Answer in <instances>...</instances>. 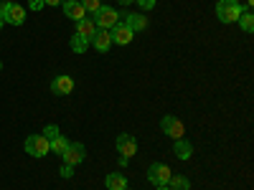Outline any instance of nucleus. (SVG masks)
Here are the masks:
<instances>
[{"mask_svg":"<svg viewBox=\"0 0 254 190\" xmlns=\"http://www.w3.org/2000/svg\"><path fill=\"white\" fill-rule=\"evenodd\" d=\"M168 188H171V190H190V183H188L186 175H171Z\"/></svg>","mask_w":254,"mask_h":190,"instance_id":"obj_18","label":"nucleus"},{"mask_svg":"<svg viewBox=\"0 0 254 190\" xmlns=\"http://www.w3.org/2000/svg\"><path fill=\"white\" fill-rule=\"evenodd\" d=\"M3 26H5V23H3V13H0V28H3Z\"/></svg>","mask_w":254,"mask_h":190,"instance_id":"obj_28","label":"nucleus"},{"mask_svg":"<svg viewBox=\"0 0 254 190\" xmlns=\"http://www.w3.org/2000/svg\"><path fill=\"white\" fill-rule=\"evenodd\" d=\"M64 13H66V18L76 20V23H79L81 18H87V10L81 8L79 0H64Z\"/></svg>","mask_w":254,"mask_h":190,"instance_id":"obj_11","label":"nucleus"},{"mask_svg":"<svg viewBox=\"0 0 254 190\" xmlns=\"http://www.w3.org/2000/svg\"><path fill=\"white\" fill-rule=\"evenodd\" d=\"M242 3L239 0H219L216 3V15L221 23H237L239 15H242Z\"/></svg>","mask_w":254,"mask_h":190,"instance_id":"obj_1","label":"nucleus"},{"mask_svg":"<svg viewBox=\"0 0 254 190\" xmlns=\"http://www.w3.org/2000/svg\"><path fill=\"white\" fill-rule=\"evenodd\" d=\"M171 175H173V170H171V167H168L165 162H153L150 167H147V180H150L155 188H160V185H168Z\"/></svg>","mask_w":254,"mask_h":190,"instance_id":"obj_4","label":"nucleus"},{"mask_svg":"<svg viewBox=\"0 0 254 190\" xmlns=\"http://www.w3.org/2000/svg\"><path fill=\"white\" fill-rule=\"evenodd\" d=\"M71 175H74V167L64 165V167H61V178H71Z\"/></svg>","mask_w":254,"mask_h":190,"instance_id":"obj_24","label":"nucleus"},{"mask_svg":"<svg viewBox=\"0 0 254 190\" xmlns=\"http://www.w3.org/2000/svg\"><path fill=\"white\" fill-rule=\"evenodd\" d=\"M110 36H112V44H117V46H127L132 41V31H130V26L125 23V20H117V23L110 28Z\"/></svg>","mask_w":254,"mask_h":190,"instance_id":"obj_7","label":"nucleus"},{"mask_svg":"<svg viewBox=\"0 0 254 190\" xmlns=\"http://www.w3.org/2000/svg\"><path fill=\"white\" fill-rule=\"evenodd\" d=\"M160 130L168 135V137H173V140H181L183 135H186V127H183V122L178 119V117H163L160 119Z\"/></svg>","mask_w":254,"mask_h":190,"instance_id":"obj_6","label":"nucleus"},{"mask_svg":"<svg viewBox=\"0 0 254 190\" xmlns=\"http://www.w3.org/2000/svg\"><path fill=\"white\" fill-rule=\"evenodd\" d=\"M26 152L33 155V157H46L51 152V147H49V140L44 135H31L26 137Z\"/></svg>","mask_w":254,"mask_h":190,"instance_id":"obj_5","label":"nucleus"},{"mask_svg":"<svg viewBox=\"0 0 254 190\" xmlns=\"http://www.w3.org/2000/svg\"><path fill=\"white\" fill-rule=\"evenodd\" d=\"M89 46H94L99 53H107L110 48H112V36H110V31H104V28H97V33H94V38L89 41Z\"/></svg>","mask_w":254,"mask_h":190,"instance_id":"obj_9","label":"nucleus"},{"mask_svg":"<svg viewBox=\"0 0 254 190\" xmlns=\"http://www.w3.org/2000/svg\"><path fill=\"white\" fill-rule=\"evenodd\" d=\"M237 23L242 26L244 33H252V31H254V15H252V10H242V15H239Z\"/></svg>","mask_w":254,"mask_h":190,"instance_id":"obj_19","label":"nucleus"},{"mask_svg":"<svg viewBox=\"0 0 254 190\" xmlns=\"http://www.w3.org/2000/svg\"><path fill=\"white\" fill-rule=\"evenodd\" d=\"M122 20L127 26H130V31L132 33H137V31H145L147 28V18L145 15H137V13H122Z\"/></svg>","mask_w":254,"mask_h":190,"instance_id":"obj_13","label":"nucleus"},{"mask_svg":"<svg viewBox=\"0 0 254 190\" xmlns=\"http://www.w3.org/2000/svg\"><path fill=\"white\" fill-rule=\"evenodd\" d=\"M173 152H176L178 160H190V155H193V144H190L186 137H181V140L173 142Z\"/></svg>","mask_w":254,"mask_h":190,"instance_id":"obj_15","label":"nucleus"},{"mask_svg":"<svg viewBox=\"0 0 254 190\" xmlns=\"http://www.w3.org/2000/svg\"><path fill=\"white\" fill-rule=\"evenodd\" d=\"M44 5H46L44 0H28V8H31V10H41Z\"/></svg>","mask_w":254,"mask_h":190,"instance_id":"obj_23","label":"nucleus"},{"mask_svg":"<svg viewBox=\"0 0 254 190\" xmlns=\"http://www.w3.org/2000/svg\"><path fill=\"white\" fill-rule=\"evenodd\" d=\"M0 69H3V63H0Z\"/></svg>","mask_w":254,"mask_h":190,"instance_id":"obj_29","label":"nucleus"},{"mask_svg":"<svg viewBox=\"0 0 254 190\" xmlns=\"http://www.w3.org/2000/svg\"><path fill=\"white\" fill-rule=\"evenodd\" d=\"M71 142L66 140V137H61V135H56V137H51L49 140V147H51V152H56L59 157L64 155V152H66V147H69Z\"/></svg>","mask_w":254,"mask_h":190,"instance_id":"obj_17","label":"nucleus"},{"mask_svg":"<svg viewBox=\"0 0 254 190\" xmlns=\"http://www.w3.org/2000/svg\"><path fill=\"white\" fill-rule=\"evenodd\" d=\"M155 190H171V188H168V185H160V188H155Z\"/></svg>","mask_w":254,"mask_h":190,"instance_id":"obj_27","label":"nucleus"},{"mask_svg":"<svg viewBox=\"0 0 254 190\" xmlns=\"http://www.w3.org/2000/svg\"><path fill=\"white\" fill-rule=\"evenodd\" d=\"M87 48H89V41H87V38H81L79 33H74V36H71V51H76V53H84Z\"/></svg>","mask_w":254,"mask_h":190,"instance_id":"obj_20","label":"nucleus"},{"mask_svg":"<svg viewBox=\"0 0 254 190\" xmlns=\"http://www.w3.org/2000/svg\"><path fill=\"white\" fill-rule=\"evenodd\" d=\"M46 5H51V8H56V5H64V0H44Z\"/></svg>","mask_w":254,"mask_h":190,"instance_id":"obj_25","label":"nucleus"},{"mask_svg":"<svg viewBox=\"0 0 254 190\" xmlns=\"http://www.w3.org/2000/svg\"><path fill=\"white\" fill-rule=\"evenodd\" d=\"M135 3H137L142 10H153V8H155V0H135Z\"/></svg>","mask_w":254,"mask_h":190,"instance_id":"obj_22","label":"nucleus"},{"mask_svg":"<svg viewBox=\"0 0 254 190\" xmlns=\"http://www.w3.org/2000/svg\"><path fill=\"white\" fill-rule=\"evenodd\" d=\"M117 150H120V155H122L125 160H130L132 155H137V142H135V137L120 135V137H117Z\"/></svg>","mask_w":254,"mask_h":190,"instance_id":"obj_10","label":"nucleus"},{"mask_svg":"<svg viewBox=\"0 0 254 190\" xmlns=\"http://www.w3.org/2000/svg\"><path fill=\"white\" fill-rule=\"evenodd\" d=\"M120 5H130V3H135V0H117Z\"/></svg>","mask_w":254,"mask_h":190,"instance_id":"obj_26","label":"nucleus"},{"mask_svg":"<svg viewBox=\"0 0 254 190\" xmlns=\"http://www.w3.org/2000/svg\"><path fill=\"white\" fill-rule=\"evenodd\" d=\"M51 92L54 94H71L74 92V79L71 76H56L51 81Z\"/></svg>","mask_w":254,"mask_h":190,"instance_id":"obj_12","label":"nucleus"},{"mask_svg":"<svg viewBox=\"0 0 254 190\" xmlns=\"http://www.w3.org/2000/svg\"><path fill=\"white\" fill-rule=\"evenodd\" d=\"M0 13H3V23H10V26H23L26 23V8L13 3V0L0 3Z\"/></svg>","mask_w":254,"mask_h":190,"instance_id":"obj_2","label":"nucleus"},{"mask_svg":"<svg viewBox=\"0 0 254 190\" xmlns=\"http://www.w3.org/2000/svg\"><path fill=\"white\" fill-rule=\"evenodd\" d=\"M61 157H64V165L76 167V165H81V162H84V157H87V150H84V144L71 142V144L66 147V152H64Z\"/></svg>","mask_w":254,"mask_h":190,"instance_id":"obj_8","label":"nucleus"},{"mask_svg":"<svg viewBox=\"0 0 254 190\" xmlns=\"http://www.w3.org/2000/svg\"><path fill=\"white\" fill-rule=\"evenodd\" d=\"M79 3H81L84 10H87V15H94L102 8V0H79Z\"/></svg>","mask_w":254,"mask_h":190,"instance_id":"obj_21","label":"nucleus"},{"mask_svg":"<svg viewBox=\"0 0 254 190\" xmlns=\"http://www.w3.org/2000/svg\"><path fill=\"white\" fill-rule=\"evenodd\" d=\"M104 185H107V190H127V178L122 173H110L104 178Z\"/></svg>","mask_w":254,"mask_h":190,"instance_id":"obj_16","label":"nucleus"},{"mask_svg":"<svg viewBox=\"0 0 254 190\" xmlns=\"http://www.w3.org/2000/svg\"><path fill=\"white\" fill-rule=\"evenodd\" d=\"M74 33H79L81 38H87V41H92L94 38V33H97V26H94V20L87 15V18H81L79 23H76V31Z\"/></svg>","mask_w":254,"mask_h":190,"instance_id":"obj_14","label":"nucleus"},{"mask_svg":"<svg viewBox=\"0 0 254 190\" xmlns=\"http://www.w3.org/2000/svg\"><path fill=\"white\" fill-rule=\"evenodd\" d=\"M94 26L97 28H104V31H110L115 23H117V20H122V13H117L115 8H110V5H102L97 13H94Z\"/></svg>","mask_w":254,"mask_h":190,"instance_id":"obj_3","label":"nucleus"}]
</instances>
